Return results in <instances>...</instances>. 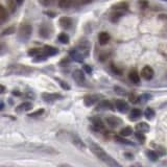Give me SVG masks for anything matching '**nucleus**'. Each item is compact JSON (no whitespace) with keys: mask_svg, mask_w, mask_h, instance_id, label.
<instances>
[{"mask_svg":"<svg viewBox=\"0 0 167 167\" xmlns=\"http://www.w3.org/2000/svg\"><path fill=\"white\" fill-rule=\"evenodd\" d=\"M15 148H20L26 151H31V153H40L45 155H58L59 151L55 148L45 145V144L40 143H23L19 144V145H15Z\"/></svg>","mask_w":167,"mask_h":167,"instance_id":"f257e3e1","label":"nucleus"},{"mask_svg":"<svg viewBox=\"0 0 167 167\" xmlns=\"http://www.w3.org/2000/svg\"><path fill=\"white\" fill-rule=\"evenodd\" d=\"M89 146H90L91 151H92L100 161L104 162L105 164H107L108 166H111V167H119L120 166V164L118 162L115 161L109 154L105 153L101 147L98 145V144L94 143L92 140H89Z\"/></svg>","mask_w":167,"mask_h":167,"instance_id":"f03ea898","label":"nucleus"},{"mask_svg":"<svg viewBox=\"0 0 167 167\" xmlns=\"http://www.w3.org/2000/svg\"><path fill=\"white\" fill-rule=\"evenodd\" d=\"M31 72H33L31 68L25 65L16 64V65H11L7 67L5 75H24V76H26V75L30 74Z\"/></svg>","mask_w":167,"mask_h":167,"instance_id":"7ed1b4c3","label":"nucleus"},{"mask_svg":"<svg viewBox=\"0 0 167 167\" xmlns=\"http://www.w3.org/2000/svg\"><path fill=\"white\" fill-rule=\"evenodd\" d=\"M31 31H33V27L29 23L25 22L21 24L20 29H19V39L23 42L27 41L31 36Z\"/></svg>","mask_w":167,"mask_h":167,"instance_id":"20e7f679","label":"nucleus"},{"mask_svg":"<svg viewBox=\"0 0 167 167\" xmlns=\"http://www.w3.org/2000/svg\"><path fill=\"white\" fill-rule=\"evenodd\" d=\"M70 140H71V143H72L74 146H76L78 149L84 151V149L86 148L85 143H84L83 140L80 139L76 134H70Z\"/></svg>","mask_w":167,"mask_h":167,"instance_id":"39448f33","label":"nucleus"},{"mask_svg":"<svg viewBox=\"0 0 167 167\" xmlns=\"http://www.w3.org/2000/svg\"><path fill=\"white\" fill-rule=\"evenodd\" d=\"M141 75L144 80H151L155 75V71L151 66H145V67H143V69L141 70Z\"/></svg>","mask_w":167,"mask_h":167,"instance_id":"423d86ee","label":"nucleus"},{"mask_svg":"<svg viewBox=\"0 0 167 167\" xmlns=\"http://www.w3.org/2000/svg\"><path fill=\"white\" fill-rule=\"evenodd\" d=\"M42 98L46 102H53L55 100L62 98V95L58 94V93H43L42 94Z\"/></svg>","mask_w":167,"mask_h":167,"instance_id":"0eeeda50","label":"nucleus"},{"mask_svg":"<svg viewBox=\"0 0 167 167\" xmlns=\"http://www.w3.org/2000/svg\"><path fill=\"white\" fill-rule=\"evenodd\" d=\"M70 55L72 56V59L75 61V62H78V63L83 62L84 58L86 56L78 48H75V49H73V50H71L70 51Z\"/></svg>","mask_w":167,"mask_h":167,"instance_id":"6e6552de","label":"nucleus"},{"mask_svg":"<svg viewBox=\"0 0 167 167\" xmlns=\"http://www.w3.org/2000/svg\"><path fill=\"white\" fill-rule=\"evenodd\" d=\"M105 121H107V123L111 127H117L122 123V120L116 116H108Z\"/></svg>","mask_w":167,"mask_h":167,"instance_id":"1a4fd4ad","label":"nucleus"},{"mask_svg":"<svg viewBox=\"0 0 167 167\" xmlns=\"http://www.w3.org/2000/svg\"><path fill=\"white\" fill-rule=\"evenodd\" d=\"M99 95H87L85 98H84V104L87 107H91L94 104H96L99 99Z\"/></svg>","mask_w":167,"mask_h":167,"instance_id":"9d476101","label":"nucleus"},{"mask_svg":"<svg viewBox=\"0 0 167 167\" xmlns=\"http://www.w3.org/2000/svg\"><path fill=\"white\" fill-rule=\"evenodd\" d=\"M115 107H116V109L118 110L120 113H126L130 109L129 105H127L124 100H116Z\"/></svg>","mask_w":167,"mask_h":167,"instance_id":"9b49d317","label":"nucleus"},{"mask_svg":"<svg viewBox=\"0 0 167 167\" xmlns=\"http://www.w3.org/2000/svg\"><path fill=\"white\" fill-rule=\"evenodd\" d=\"M30 109H33V104L29 102V101H24V102H22L21 105H19L18 107L16 108V112L17 113H22V112L29 111Z\"/></svg>","mask_w":167,"mask_h":167,"instance_id":"f8f14e48","label":"nucleus"},{"mask_svg":"<svg viewBox=\"0 0 167 167\" xmlns=\"http://www.w3.org/2000/svg\"><path fill=\"white\" fill-rule=\"evenodd\" d=\"M72 75H73L74 80L77 84H83L84 82H85V74H84V72L82 70H80V69L75 70L74 72H73Z\"/></svg>","mask_w":167,"mask_h":167,"instance_id":"ddd939ff","label":"nucleus"},{"mask_svg":"<svg viewBox=\"0 0 167 167\" xmlns=\"http://www.w3.org/2000/svg\"><path fill=\"white\" fill-rule=\"evenodd\" d=\"M110 39H111V37H110V35L107 31H101L98 35V42H99L100 45H105L110 41Z\"/></svg>","mask_w":167,"mask_h":167,"instance_id":"4468645a","label":"nucleus"},{"mask_svg":"<svg viewBox=\"0 0 167 167\" xmlns=\"http://www.w3.org/2000/svg\"><path fill=\"white\" fill-rule=\"evenodd\" d=\"M97 110H114V107L109 100H101L97 105Z\"/></svg>","mask_w":167,"mask_h":167,"instance_id":"2eb2a0df","label":"nucleus"},{"mask_svg":"<svg viewBox=\"0 0 167 167\" xmlns=\"http://www.w3.org/2000/svg\"><path fill=\"white\" fill-rule=\"evenodd\" d=\"M91 121H92V125L96 131H100V130H104L105 129V125L104 122L101 121L99 118L97 117H94V118H91Z\"/></svg>","mask_w":167,"mask_h":167,"instance_id":"dca6fc26","label":"nucleus"},{"mask_svg":"<svg viewBox=\"0 0 167 167\" xmlns=\"http://www.w3.org/2000/svg\"><path fill=\"white\" fill-rule=\"evenodd\" d=\"M59 23H60L61 27H63L64 29L70 28V26L72 25V21H71V19L68 18V17H62V18L60 19V21H59Z\"/></svg>","mask_w":167,"mask_h":167,"instance_id":"f3484780","label":"nucleus"},{"mask_svg":"<svg viewBox=\"0 0 167 167\" xmlns=\"http://www.w3.org/2000/svg\"><path fill=\"white\" fill-rule=\"evenodd\" d=\"M43 52L45 53L47 56H51V55H58L59 53V50L56 49L55 47H52V46H45L44 47V50H43Z\"/></svg>","mask_w":167,"mask_h":167,"instance_id":"a211bd4d","label":"nucleus"},{"mask_svg":"<svg viewBox=\"0 0 167 167\" xmlns=\"http://www.w3.org/2000/svg\"><path fill=\"white\" fill-rule=\"evenodd\" d=\"M127 7H129V4H127V2H118V3L114 4V5L112 6L113 9H115V11H124V9H127Z\"/></svg>","mask_w":167,"mask_h":167,"instance_id":"6ab92c4d","label":"nucleus"},{"mask_svg":"<svg viewBox=\"0 0 167 167\" xmlns=\"http://www.w3.org/2000/svg\"><path fill=\"white\" fill-rule=\"evenodd\" d=\"M141 111L139 109H133L130 113V119L131 120H137L141 117Z\"/></svg>","mask_w":167,"mask_h":167,"instance_id":"aec40b11","label":"nucleus"},{"mask_svg":"<svg viewBox=\"0 0 167 167\" xmlns=\"http://www.w3.org/2000/svg\"><path fill=\"white\" fill-rule=\"evenodd\" d=\"M129 77H130V80H131V82H133L134 84H137V85H138L140 83V76L138 73H137V71H131L129 74Z\"/></svg>","mask_w":167,"mask_h":167,"instance_id":"412c9836","label":"nucleus"},{"mask_svg":"<svg viewBox=\"0 0 167 167\" xmlns=\"http://www.w3.org/2000/svg\"><path fill=\"white\" fill-rule=\"evenodd\" d=\"M7 17H9V14H7L6 9L2 5V4H0V21H2V22L6 21Z\"/></svg>","mask_w":167,"mask_h":167,"instance_id":"4be33fe9","label":"nucleus"},{"mask_svg":"<svg viewBox=\"0 0 167 167\" xmlns=\"http://www.w3.org/2000/svg\"><path fill=\"white\" fill-rule=\"evenodd\" d=\"M136 129H137V131L138 132H142V133L148 132L149 131V125L147 123H145V122H140V123L137 124Z\"/></svg>","mask_w":167,"mask_h":167,"instance_id":"5701e85b","label":"nucleus"},{"mask_svg":"<svg viewBox=\"0 0 167 167\" xmlns=\"http://www.w3.org/2000/svg\"><path fill=\"white\" fill-rule=\"evenodd\" d=\"M40 35L42 38H49V36H50V30L48 29V27L46 25H43L41 26L40 28Z\"/></svg>","mask_w":167,"mask_h":167,"instance_id":"b1692460","label":"nucleus"},{"mask_svg":"<svg viewBox=\"0 0 167 167\" xmlns=\"http://www.w3.org/2000/svg\"><path fill=\"white\" fill-rule=\"evenodd\" d=\"M144 115H145V117L148 120H151V119H154L155 115H156V112H155V110L151 109V108H147L145 110V112H144Z\"/></svg>","mask_w":167,"mask_h":167,"instance_id":"393cba45","label":"nucleus"},{"mask_svg":"<svg viewBox=\"0 0 167 167\" xmlns=\"http://www.w3.org/2000/svg\"><path fill=\"white\" fill-rule=\"evenodd\" d=\"M133 134V129L130 126H126V127H123V129L120 131V136L122 137H127V136H131Z\"/></svg>","mask_w":167,"mask_h":167,"instance_id":"a878e982","label":"nucleus"},{"mask_svg":"<svg viewBox=\"0 0 167 167\" xmlns=\"http://www.w3.org/2000/svg\"><path fill=\"white\" fill-rule=\"evenodd\" d=\"M72 0H59V6L61 9H68L71 6Z\"/></svg>","mask_w":167,"mask_h":167,"instance_id":"bb28decb","label":"nucleus"},{"mask_svg":"<svg viewBox=\"0 0 167 167\" xmlns=\"http://www.w3.org/2000/svg\"><path fill=\"white\" fill-rule=\"evenodd\" d=\"M58 39H59V42H61V43H63V44H68L69 43V37H68L67 34H60L58 37Z\"/></svg>","mask_w":167,"mask_h":167,"instance_id":"cd10ccee","label":"nucleus"},{"mask_svg":"<svg viewBox=\"0 0 167 167\" xmlns=\"http://www.w3.org/2000/svg\"><path fill=\"white\" fill-rule=\"evenodd\" d=\"M7 4H9V11L12 13H15L17 9V1L16 0H7Z\"/></svg>","mask_w":167,"mask_h":167,"instance_id":"c85d7f7f","label":"nucleus"},{"mask_svg":"<svg viewBox=\"0 0 167 167\" xmlns=\"http://www.w3.org/2000/svg\"><path fill=\"white\" fill-rule=\"evenodd\" d=\"M115 140H116L117 142H119V143H121V144H126V145H133V143H131V141H129V140L124 139L122 136H116V137H115Z\"/></svg>","mask_w":167,"mask_h":167,"instance_id":"c756f323","label":"nucleus"},{"mask_svg":"<svg viewBox=\"0 0 167 167\" xmlns=\"http://www.w3.org/2000/svg\"><path fill=\"white\" fill-rule=\"evenodd\" d=\"M146 155H147V157H148L149 160H151V161H154V162L158 160V154L155 153V151H148L146 153Z\"/></svg>","mask_w":167,"mask_h":167,"instance_id":"7c9ffc66","label":"nucleus"},{"mask_svg":"<svg viewBox=\"0 0 167 167\" xmlns=\"http://www.w3.org/2000/svg\"><path fill=\"white\" fill-rule=\"evenodd\" d=\"M46 59H47V55H45V53H39L38 55H36V60H34V62L35 63H38V62H43V61H45Z\"/></svg>","mask_w":167,"mask_h":167,"instance_id":"2f4dec72","label":"nucleus"},{"mask_svg":"<svg viewBox=\"0 0 167 167\" xmlns=\"http://www.w3.org/2000/svg\"><path fill=\"white\" fill-rule=\"evenodd\" d=\"M15 33V27L14 26H11V27H7L4 29L3 31L1 33V36H9V35H12V34Z\"/></svg>","mask_w":167,"mask_h":167,"instance_id":"473e14b6","label":"nucleus"},{"mask_svg":"<svg viewBox=\"0 0 167 167\" xmlns=\"http://www.w3.org/2000/svg\"><path fill=\"white\" fill-rule=\"evenodd\" d=\"M121 16H122V14L119 13V12H117V13H114V14H112V16H111V20L113 22H116V21L119 20Z\"/></svg>","mask_w":167,"mask_h":167,"instance_id":"72a5a7b5","label":"nucleus"},{"mask_svg":"<svg viewBox=\"0 0 167 167\" xmlns=\"http://www.w3.org/2000/svg\"><path fill=\"white\" fill-rule=\"evenodd\" d=\"M40 52H41L40 49H38V48H33V49H30V50H29L27 53H28V55H30V56H36V55H38Z\"/></svg>","mask_w":167,"mask_h":167,"instance_id":"f704fd0d","label":"nucleus"},{"mask_svg":"<svg viewBox=\"0 0 167 167\" xmlns=\"http://www.w3.org/2000/svg\"><path fill=\"white\" fill-rule=\"evenodd\" d=\"M43 113H44V110L40 109V110H38V111H36L34 113H30V114L28 115V117H39V116H41Z\"/></svg>","mask_w":167,"mask_h":167,"instance_id":"c9c22d12","label":"nucleus"},{"mask_svg":"<svg viewBox=\"0 0 167 167\" xmlns=\"http://www.w3.org/2000/svg\"><path fill=\"white\" fill-rule=\"evenodd\" d=\"M59 80V83H60V86L63 88L64 90H70V86L68 85L66 82H63V80Z\"/></svg>","mask_w":167,"mask_h":167,"instance_id":"e433bc0d","label":"nucleus"},{"mask_svg":"<svg viewBox=\"0 0 167 167\" xmlns=\"http://www.w3.org/2000/svg\"><path fill=\"white\" fill-rule=\"evenodd\" d=\"M136 137L140 140V141H141V143H143V141L145 140V136H144L143 133H142V132H138V133H137Z\"/></svg>","mask_w":167,"mask_h":167,"instance_id":"4c0bfd02","label":"nucleus"},{"mask_svg":"<svg viewBox=\"0 0 167 167\" xmlns=\"http://www.w3.org/2000/svg\"><path fill=\"white\" fill-rule=\"evenodd\" d=\"M115 91H116V93H118V94L120 95H125L126 93H125V91L123 89H121V88H119V87H115L114 88Z\"/></svg>","mask_w":167,"mask_h":167,"instance_id":"58836bf2","label":"nucleus"},{"mask_svg":"<svg viewBox=\"0 0 167 167\" xmlns=\"http://www.w3.org/2000/svg\"><path fill=\"white\" fill-rule=\"evenodd\" d=\"M139 5H140V7H141L142 9H145L146 7H147V2L144 1V0H142V1L139 2Z\"/></svg>","mask_w":167,"mask_h":167,"instance_id":"ea45409f","label":"nucleus"},{"mask_svg":"<svg viewBox=\"0 0 167 167\" xmlns=\"http://www.w3.org/2000/svg\"><path fill=\"white\" fill-rule=\"evenodd\" d=\"M111 68H112V70L114 71L116 74H121V70H119L118 68H116V66H114V65H111Z\"/></svg>","mask_w":167,"mask_h":167,"instance_id":"a19ab883","label":"nucleus"},{"mask_svg":"<svg viewBox=\"0 0 167 167\" xmlns=\"http://www.w3.org/2000/svg\"><path fill=\"white\" fill-rule=\"evenodd\" d=\"M84 69H85V71L87 73H91V72H92V68H91L89 65H85V66H84Z\"/></svg>","mask_w":167,"mask_h":167,"instance_id":"79ce46f5","label":"nucleus"},{"mask_svg":"<svg viewBox=\"0 0 167 167\" xmlns=\"http://www.w3.org/2000/svg\"><path fill=\"white\" fill-rule=\"evenodd\" d=\"M130 99H131L132 102H137V100H138V97H137L136 95L131 94V95H130Z\"/></svg>","mask_w":167,"mask_h":167,"instance_id":"37998d69","label":"nucleus"},{"mask_svg":"<svg viewBox=\"0 0 167 167\" xmlns=\"http://www.w3.org/2000/svg\"><path fill=\"white\" fill-rule=\"evenodd\" d=\"M41 2L44 5H48V4L50 3V0H41Z\"/></svg>","mask_w":167,"mask_h":167,"instance_id":"c03bdc74","label":"nucleus"},{"mask_svg":"<svg viewBox=\"0 0 167 167\" xmlns=\"http://www.w3.org/2000/svg\"><path fill=\"white\" fill-rule=\"evenodd\" d=\"M46 15H48V16H50L51 18H53V17H55V13H51V12H45Z\"/></svg>","mask_w":167,"mask_h":167,"instance_id":"a18cd8bd","label":"nucleus"},{"mask_svg":"<svg viewBox=\"0 0 167 167\" xmlns=\"http://www.w3.org/2000/svg\"><path fill=\"white\" fill-rule=\"evenodd\" d=\"M5 91V88H4V86H2V85H0V94H2V93Z\"/></svg>","mask_w":167,"mask_h":167,"instance_id":"49530a36","label":"nucleus"},{"mask_svg":"<svg viewBox=\"0 0 167 167\" xmlns=\"http://www.w3.org/2000/svg\"><path fill=\"white\" fill-rule=\"evenodd\" d=\"M13 94L16 95V96H20L21 93H19V91H13Z\"/></svg>","mask_w":167,"mask_h":167,"instance_id":"de8ad7c7","label":"nucleus"},{"mask_svg":"<svg viewBox=\"0 0 167 167\" xmlns=\"http://www.w3.org/2000/svg\"><path fill=\"white\" fill-rule=\"evenodd\" d=\"M82 1H83V3H86V4H87V3H91V2H92L93 0H82Z\"/></svg>","mask_w":167,"mask_h":167,"instance_id":"09e8293b","label":"nucleus"},{"mask_svg":"<svg viewBox=\"0 0 167 167\" xmlns=\"http://www.w3.org/2000/svg\"><path fill=\"white\" fill-rule=\"evenodd\" d=\"M17 1V3H19V4H21L22 2H23V0H16Z\"/></svg>","mask_w":167,"mask_h":167,"instance_id":"8fccbe9b","label":"nucleus"},{"mask_svg":"<svg viewBox=\"0 0 167 167\" xmlns=\"http://www.w3.org/2000/svg\"><path fill=\"white\" fill-rule=\"evenodd\" d=\"M2 107H3V104H2V102H0V110H2Z\"/></svg>","mask_w":167,"mask_h":167,"instance_id":"3c124183","label":"nucleus"}]
</instances>
